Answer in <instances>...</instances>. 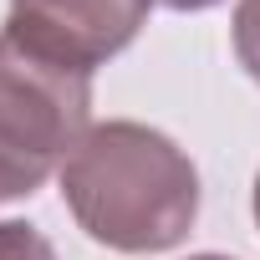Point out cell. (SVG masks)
<instances>
[{
  "label": "cell",
  "instance_id": "obj_8",
  "mask_svg": "<svg viewBox=\"0 0 260 260\" xmlns=\"http://www.w3.org/2000/svg\"><path fill=\"white\" fill-rule=\"evenodd\" d=\"M189 260H230V255H214V250H204V255H189Z\"/></svg>",
  "mask_w": 260,
  "mask_h": 260
},
{
  "label": "cell",
  "instance_id": "obj_1",
  "mask_svg": "<svg viewBox=\"0 0 260 260\" xmlns=\"http://www.w3.org/2000/svg\"><path fill=\"white\" fill-rule=\"evenodd\" d=\"M56 179L77 230L117 255H164L184 245L199 219L194 158L133 117L92 122Z\"/></svg>",
  "mask_w": 260,
  "mask_h": 260
},
{
  "label": "cell",
  "instance_id": "obj_6",
  "mask_svg": "<svg viewBox=\"0 0 260 260\" xmlns=\"http://www.w3.org/2000/svg\"><path fill=\"white\" fill-rule=\"evenodd\" d=\"M158 6H169V11H209L219 0H158Z\"/></svg>",
  "mask_w": 260,
  "mask_h": 260
},
{
  "label": "cell",
  "instance_id": "obj_4",
  "mask_svg": "<svg viewBox=\"0 0 260 260\" xmlns=\"http://www.w3.org/2000/svg\"><path fill=\"white\" fill-rule=\"evenodd\" d=\"M230 46L235 61L245 67V77L260 87V0H240L235 16H230Z\"/></svg>",
  "mask_w": 260,
  "mask_h": 260
},
{
  "label": "cell",
  "instance_id": "obj_7",
  "mask_svg": "<svg viewBox=\"0 0 260 260\" xmlns=\"http://www.w3.org/2000/svg\"><path fill=\"white\" fill-rule=\"evenodd\" d=\"M255 230H260V174H255Z\"/></svg>",
  "mask_w": 260,
  "mask_h": 260
},
{
  "label": "cell",
  "instance_id": "obj_5",
  "mask_svg": "<svg viewBox=\"0 0 260 260\" xmlns=\"http://www.w3.org/2000/svg\"><path fill=\"white\" fill-rule=\"evenodd\" d=\"M0 260H56V245L26 219H0Z\"/></svg>",
  "mask_w": 260,
  "mask_h": 260
},
{
  "label": "cell",
  "instance_id": "obj_2",
  "mask_svg": "<svg viewBox=\"0 0 260 260\" xmlns=\"http://www.w3.org/2000/svg\"><path fill=\"white\" fill-rule=\"evenodd\" d=\"M92 127V77L0 31V204L36 194Z\"/></svg>",
  "mask_w": 260,
  "mask_h": 260
},
{
  "label": "cell",
  "instance_id": "obj_3",
  "mask_svg": "<svg viewBox=\"0 0 260 260\" xmlns=\"http://www.w3.org/2000/svg\"><path fill=\"white\" fill-rule=\"evenodd\" d=\"M148 11L153 0H11L0 31L56 67L92 77L138 41Z\"/></svg>",
  "mask_w": 260,
  "mask_h": 260
}]
</instances>
